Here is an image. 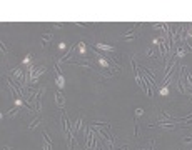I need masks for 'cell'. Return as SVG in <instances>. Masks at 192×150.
Listing matches in <instances>:
<instances>
[{"label": "cell", "mask_w": 192, "mask_h": 150, "mask_svg": "<svg viewBox=\"0 0 192 150\" xmlns=\"http://www.w3.org/2000/svg\"><path fill=\"white\" fill-rule=\"evenodd\" d=\"M30 57H32V55H30V53H29V55H27V57L23 59V63H29V62H30Z\"/></svg>", "instance_id": "cell-11"}, {"label": "cell", "mask_w": 192, "mask_h": 150, "mask_svg": "<svg viewBox=\"0 0 192 150\" xmlns=\"http://www.w3.org/2000/svg\"><path fill=\"white\" fill-rule=\"evenodd\" d=\"M50 40H52V33H44V35H42V42H44L42 45H44V47L48 45V42H50Z\"/></svg>", "instance_id": "cell-6"}, {"label": "cell", "mask_w": 192, "mask_h": 150, "mask_svg": "<svg viewBox=\"0 0 192 150\" xmlns=\"http://www.w3.org/2000/svg\"><path fill=\"white\" fill-rule=\"evenodd\" d=\"M17 112H19V107H13L12 110H9V112L5 113V117H12V115H15Z\"/></svg>", "instance_id": "cell-8"}, {"label": "cell", "mask_w": 192, "mask_h": 150, "mask_svg": "<svg viewBox=\"0 0 192 150\" xmlns=\"http://www.w3.org/2000/svg\"><path fill=\"white\" fill-rule=\"evenodd\" d=\"M94 49H95V50H107V52H114L115 47H112V45H107V43H95V45H94Z\"/></svg>", "instance_id": "cell-3"}, {"label": "cell", "mask_w": 192, "mask_h": 150, "mask_svg": "<svg viewBox=\"0 0 192 150\" xmlns=\"http://www.w3.org/2000/svg\"><path fill=\"white\" fill-rule=\"evenodd\" d=\"M55 103L60 107V110H64L65 100H64V93H62V90H57V93H55Z\"/></svg>", "instance_id": "cell-2"}, {"label": "cell", "mask_w": 192, "mask_h": 150, "mask_svg": "<svg viewBox=\"0 0 192 150\" xmlns=\"http://www.w3.org/2000/svg\"><path fill=\"white\" fill-rule=\"evenodd\" d=\"M38 123H40V117H37V119L34 120V122H32V123H30V125H29V127H27V129H29V130H32V129H35V127H37Z\"/></svg>", "instance_id": "cell-7"}, {"label": "cell", "mask_w": 192, "mask_h": 150, "mask_svg": "<svg viewBox=\"0 0 192 150\" xmlns=\"http://www.w3.org/2000/svg\"><path fill=\"white\" fill-rule=\"evenodd\" d=\"M55 83H57L58 90L64 89V85H65V80H64V75H62V73H58L57 77H55Z\"/></svg>", "instance_id": "cell-5"}, {"label": "cell", "mask_w": 192, "mask_h": 150, "mask_svg": "<svg viewBox=\"0 0 192 150\" xmlns=\"http://www.w3.org/2000/svg\"><path fill=\"white\" fill-rule=\"evenodd\" d=\"M150 150H155V140H152V143H150Z\"/></svg>", "instance_id": "cell-12"}, {"label": "cell", "mask_w": 192, "mask_h": 150, "mask_svg": "<svg viewBox=\"0 0 192 150\" xmlns=\"http://www.w3.org/2000/svg\"><path fill=\"white\" fill-rule=\"evenodd\" d=\"M2 150H12V149H10L9 145H3V149H2Z\"/></svg>", "instance_id": "cell-14"}, {"label": "cell", "mask_w": 192, "mask_h": 150, "mask_svg": "<svg viewBox=\"0 0 192 150\" xmlns=\"http://www.w3.org/2000/svg\"><path fill=\"white\" fill-rule=\"evenodd\" d=\"M135 32H137L135 29H132V30H127V32H125L124 35L120 37V39H122V40H125V42H134V40H135Z\"/></svg>", "instance_id": "cell-1"}, {"label": "cell", "mask_w": 192, "mask_h": 150, "mask_svg": "<svg viewBox=\"0 0 192 150\" xmlns=\"http://www.w3.org/2000/svg\"><path fill=\"white\" fill-rule=\"evenodd\" d=\"M142 113H144V110L142 109H135V117H140Z\"/></svg>", "instance_id": "cell-9"}, {"label": "cell", "mask_w": 192, "mask_h": 150, "mask_svg": "<svg viewBox=\"0 0 192 150\" xmlns=\"http://www.w3.org/2000/svg\"><path fill=\"white\" fill-rule=\"evenodd\" d=\"M44 150H52V142L48 139V132H44Z\"/></svg>", "instance_id": "cell-4"}, {"label": "cell", "mask_w": 192, "mask_h": 150, "mask_svg": "<svg viewBox=\"0 0 192 150\" xmlns=\"http://www.w3.org/2000/svg\"><path fill=\"white\" fill-rule=\"evenodd\" d=\"M147 55H149L150 59H154V57H155V53H154V47H152L150 50H149V53H147Z\"/></svg>", "instance_id": "cell-10"}, {"label": "cell", "mask_w": 192, "mask_h": 150, "mask_svg": "<svg viewBox=\"0 0 192 150\" xmlns=\"http://www.w3.org/2000/svg\"><path fill=\"white\" fill-rule=\"evenodd\" d=\"M187 37H192V29L187 30Z\"/></svg>", "instance_id": "cell-13"}]
</instances>
